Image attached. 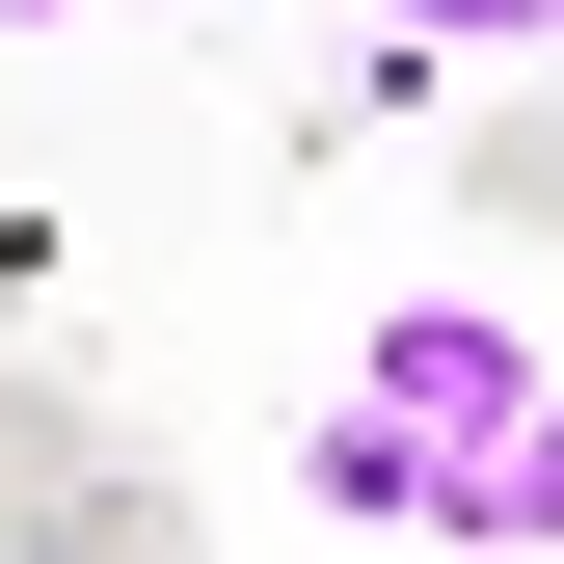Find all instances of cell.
Wrapping results in <instances>:
<instances>
[{
	"label": "cell",
	"mask_w": 564,
	"mask_h": 564,
	"mask_svg": "<svg viewBox=\"0 0 564 564\" xmlns=\"http://www.w3.org/2000/svg\"><path fill=\"white\" fill-rule=\"evenodd\" d=\"M28 269H54V242H28V216H0V323H28Z\"/></svg>",
	"instance_id": "cell-4"
},
{
	"label": "cell",
	"mask_w": 564,
	"mask_h": 564,
	"mask_svg": "<svg viewBox=\"0 0 564 564\" xmlns=\"http://www.w3.org/2000/svg\"><path fill=\"white\" fill-rule=\"evenodd\" d=\"M0 28H54V0H0Z\"/></svg>",
	"instance_id": "cell-5"
},
{
	"label": "cell",
	"mask_w": 564,
	"mask_h": 564,
	"mask_svg": "<svg viewBox=\"0 0 564 564\" xmlns=\"http://www.w3.org/2000/svg\"><path fill=\"white\" fill-rule=\"evenodd\" d=\"M377 28H403V54H431V28H457V54H538V0H377Z\"/></svg>",
	"instance_id": "cell-3"
},
{
	"label": "cell",
	"mask_w": 564,
	"mask_h": 564,
	"mask_svg": "<svg viewBox=\"0 0 564 564\" xmlns=\"http://www.w3.org/2000/svg\"><path fill=\"white\" fill-rule=\"evenodd\" d=\"M323 484H349V511L431 484L457 538H538V323L511 296H403L377 377H349V431H323Z\"/></svg>",
	"instance_id": "cell-1"
},
{
	"label": "cell",
	"mask_w": 564,
	"mask_h": 564,
	"mask_svg": "<svg viewBox=\"0 0 564 564\" xmlns=\"http://www.w3.org/2000/svg\"><path fill=\"white\" fill-rule=\"evenodd\" d=\"M0 564H188V511H162L54 377H0Z\"/></svg>",
	"instance_id": "cell-2"
}]
</instances>
